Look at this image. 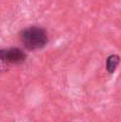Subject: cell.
Instances as JSON below:
<instances>
[{"label":"cell","instance_id":"obj_1","mask_svg":"<svg viewBox=\"0 0 121 122\" xmlns=\"http://www.w3.org/2000/svg\"><path fill=\"white\" fill-rule=\"evenodd\" d=\"M20 41L26 50L36 51L43 49L47 44L49 37L45 29L39 26H29L21 31Z\"/></svg>","mask_w":121,"mask_h":122},{"label":"cell","instance_id":"obj_2","mask_svg":"<svg viewBox=\"0 0 121 122\" xmlns=\"http://www.w3.org/2000/svg\"><path fill=\"white\" fill-rule=\"evenodd\" d=\"M1 53H2L4 61L6 62V64L8 66L21 64L27 58V55L20 47H7V49H2L1 50Z\"/></svg>","mask_w":121,"mask_h":122},{"label":"cell","instance_id":"obj_3","mask_svg":"<svg viewBox=\"0 0 121 122\" xmlns=\"http://www.w3.org/2000/svg\"><path fill=\"white\" fill-rule=\"evenodd\" d=\"M119 63H120V57L116 56V55H110L106 61V70L109 74H114V71L116 70Z\"/></svg>","mask_w":121,"mask_h":122},{"label":"cell","instance_id":"obj_4","mask_svg":"<svg viewBox=\"0 0 121 122\" xmlns=\"http://www.w3.org/2000/svg\"><path fill=\"white\" fill-rule=\"evenodd\" d=\"M1 47H0V72H5V71H7L8 69H10V66L6 64V62L4 61V58H2V53H1Z\"/></svg>","mask_w":121,"mask_h":122}]
</instances>
